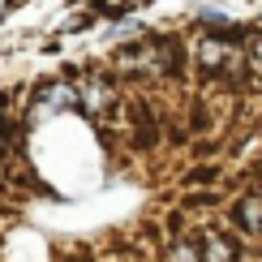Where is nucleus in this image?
<instances>
[{"label":"nucleus","instance_id":"nucleus-2","mask_svg":"<svg viewBox=\"0 0 262 262\" xmlns=\"http://www.w3.org/2000/svg\"><path fill=\"white\" fill-rule=\"evenodd\" d=\"M9 150H13V121H5V116H0V159H5Z\"/></svg>","mask_w":262,"mask_h":262},{"label":"nucleus","instance_id":"nucleus-1","mask_svg":"<svg viewBox=\"0 0 262 262\" xmlns=\"http://www.w3.org/2000/svg\"><path fill=\"white\" fill-rule=\"evenodd\" d=\"M134 9H138V0H95V13H103V17H125Z\"/></svg>","mask_w":262,"mask_h":262},{"label":"nucleus","instance_id":"nucleus-3","mask_svg":"<svg viewBox=\"0 0 262 262\" xmlns=\"http://www.w3.org/2000/svg\"><path fill=\"white\" fill-rule=\"evenodd\" d=\"M91 26H95V13H82V17L69 21V30H91Z\"/></svg>","mask_w":262,"mask_h":262}]
</instances>
